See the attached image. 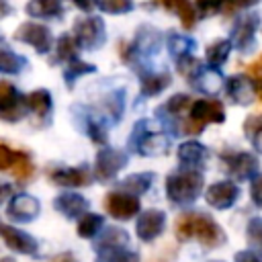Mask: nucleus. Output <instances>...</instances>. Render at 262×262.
<instances>
[{"label":"nucleus","mask_w":262,"mask_h":262,"mask_svg":"<svg viewBox=\"0 0 262 262\" xmlns=\"http://www.w3.org/2000/svg\"><path fill=\"white\" fill-rule=\"evenodd\" d=\"M176 237L180 242L196 239L205 248H219L225 244V231L207 213H184L176 219Z\"/></svg>","instance_id":"nucleus-1"},{"label":"nucleus","mask_w":262,"mask_h":262,"mask_svg":"<svg viewBox=\"0 0 262 262\" xmlns=\"http://www.w3.org/2000/svg\"><path fill=\"white\" fill-rule=\"evenodd\" d=\"M203 172L199 168H182L166 178V196L170 203L186 207L192 205L203 192Z\"/></svg>","instance_id":"nucleus-2"},{"label":"nucleus","mask_w":262,"mask_h":262,"mask_svg":"<svg viewBox=\"0 0 262 262\" xmlns=\"http://www.w3.org/2000/svg\"><path fill=\"white\" fill-rule=\"evenodd\" d=\"M225 121V106L215 98L194 100L188 108V119L182 123V131L186 135H199L209 123L221 125Z\"/></svg>","instance_id":"nucleus-3"},{"label":"nucleus","mask_w":262,"mask_h":262,"mask_svg":"<svg viewBox=\"0 0 262 262\" xmlns=\"http://www.w3.org/2000/svg\"><path fill=\"white\" fill-rule=\"evenodd\" d=\"M258 29H260V14L254 12V10H248V12H242L235 20H233V27L229 31V41L233 43V47L248 55L254 51L256 47V35H258Z\"/></svg>","instance_id":"nucleus-4"},{"label":"nucleus","mask_w":262,"mask_h":262,"mask_svg":"<svg viewBox=\"0 0 262 262\" xmlns=\"http://www.w3.org/2000/svg\"><path fill=\"white\" fill-rule=\"evenodd\" d=\"M219 158H221L227 174L231 178H235L237 182H250L258 174V170H260L258 158L254 154H250V151H235V149H231V151H223Z\"/></svg>","instance_id":"nucleus-5"},{"label":"nucleus","mask_w":262,"mask_h":262,"mask_svg":"<svg viewBox=\"0 0 262 262\" xmlns=\"http://www.w3.org/2000/svg\"><path fill=\"white\" fill-rule=\"evenodd\" d=\"M29 111V98L16 92L10 82H0V119L6 123L20 121Z\"/></svg>","instance_id":"nucleus-6"},{"label":"nucleus","mask_w":262,"mask_h":262,"mask_svg":"<svg viewBox=\"0 0 262 262\" xmlns=\"http://www.w3.org/2000/svg\"><path fill=\"white\" fill-rule=\"evenodd\" d=\"M133 139V145L141 156H162L168 151V137L160 131H151L147 127V121H139Z\"/></svg>","instance_id":"nucleus-7"},{"label":"nucleus","mask_w":262,"mask_h":262,"mask_svg":"<svg viewBox=\"0 0 262 262\" xmlns=\"http://www.w3.org/2000/svg\"><path fill=\"white\" fill-rule=\"evenodd\" d=\"M225 92L233 104L250 106L258 94L256 80L250 74H235V76L225 80Z\"/></svg>","instance_id":"nucleus-8"},{"label":"nucleus","mask_w":262,"mask_h":262,"mask_svg":"<svg viewBox=\"0 0 262 262\" xmlns=\"http://www.w3.org/2000/svg\"><path fill=\"white\" fill-rule=\"evenodd\" d=\"M239 199V188L233 180H217L205 190V201L217 211L231 209Z\"/></svg>","instance_id":"nucleus-9"},{"label":"nucleus","mask_w":262,"mask_h":262,"mask_svg":"<svg viewBox=\"0 0 262 262\" xmlns=\"http://www.w3.org/2000/svg\"><path fill=\"white\" fill-rule=\"evenodd\" d=\"M14 39L20 41V43L31 45L39 53H47L49 47H51V31L45 25H39V23H23L14 31Z\"/></svg>","instance_id":"nucleus-10"},{"label":"nucleus","mask_w":262,"mask_h":262,"mask_svg":"<svg viewBox=\"0 0 262 262\" xmlns=\"http://www.w3.org/2000/svg\"><path fill=\"white\" fill-rule=\"evenodd\" d=\"M104 209L115 219H131L139 213V201L127 190H113L104 199Z\"/></svg>","instance_id":"nucleus-11"},{"label":"nucleus","mask_w":262,"mask_h":262,"mask_svg":"<svg viewBox=\"0 0 262 262\" xmlns=\"http://www.w3.org/2000/svg\"><path fill=\"white\" fill-rule=\"evenodd\" d=\"M74 35L80 47L84 49H94L100 47L104 41V23L100 18H84V20H76L74 27Z\"/></svg>","instance_id":"nucleus-12"},{"label":"nucleus","mask_w":262,"mask_h":262,"mask_svg":"<svg viewBox=\"0 0 262 262\" xmlns=\"http://www.w3.org/2000/svg\"><path fill=\"white\" fill-rule=\"evenodd\" d=\"M127 164V156L119 149H102L98 151L96 156V164H94V172H96V178L106 182L111 178L117 176L119 170H123Z\"/></svg>","instance_id":"nucleus-13"},{"label":"nucleus","mask_w":262,"mask_h":262,"mask_svg":"<svg viewBox=\"0 0 262 262\" xmlns=\"http://www.w3.org/2000/svg\"><path fill=\"white\" fill-rule=\"evenodd\" d=\"M164 227H166V213L160 209H149L137 219L135 233L141 242H154L156 237L162 235Z\"/></svg>","instance_id":"nucleus-14"},{"label":"nucleus","mask_w":262,"mask_h":262,"mask_svg":"<svg viewBox=\"0 0 262 262\" xmlns=\"http://www.w3.org/2000/svg\"><path fill=\"white\" fill-rule=\"evenodd\" d=\"M47 176L51 178L53 184L57 186H66V188H72V186H86L90 184L92 176L90 172L80 166V168H51L47 172Z\"/></svg>","instance_id":"nucleus-15"},{"label":"nucleus","mask_w":262,"mask_h":262,"mask_svg":"<svg viewBox=\"0 0 262 262\" xmlns=\"http://www.w3.org/2000/svg\"><path fill=\"white\" fill-rule=\"evenodd\" d=\"M0 237L12 252H18V254H35L37 252V242L29 233H25L16 227L0 223Z\"/></svg>","instance_id":"nucleus-16"},{"label":"nucleus","mask_w":262,"mask_h":262,"mask_svg":"<svg viewBox=\"0 0 262 262\" xmlns=\"http://www.w3.org/2000/svg\"><path fill=\"white\" fill-rule=\"evenodd\" d=\"M39 209L41 207H39L37 199L29 196V194H16V196H12L6 213L14 221H31V219H35L39 215Z\"/></svg>","instance_id":"nucleus-17"},{"label":"nucleus","mask_w":262,"mask_h":262,"mask_svg":"<svg viewBox=\"0 0 262 262\" xmlns=\"http://www.w3.org/2000/svg\"><path fill=\"white\" fill-rule=\"evenodd\" d=\"M178 160L184 168H203L207 162V147L199 141H184L178 147Z\"/></svg>","instance_id":"nucleus-18"},{"label":"nucleus","mask_w":262,"mask_h":262,"mask_svg":"<svg viewBox=\"0 0 262 262\" xmlns=\"http://www.w3.org/2000/svg\"><path fill=\"white\" fill-rule=\"evenodd\" d=\"M154 4H160L162 8L174 12L184 29H192L196 23V8L190 0H154Z\"/></svg>","instance_id":"nucleus-19"},{"label":"nucleus","mask_w":262,"mask_h":262,"mask_svg":"<svg viewBox=\"0 0 262 262\" xmlns=\"http://www.w3.org/2000/svg\"><path fill=\"white\" fill-rule=\"evenodd\" d=\"M201 92H207V94H217L223 86V76L219 72V68H213V66H207L196 72V76L190 80Z\"/></svg>","instance_id":"nucleus-20"},{"label":"nucleus","mask_w":262,"mask_h":262,"mask_svg":"<svg viewBox=\"0 0 262 262\" xmlns=\"http://www.w3.org/2000/svg\"><path fill=\"white\" fill-rule=\"evenodd\" d=\"M53 205H55V209H57L59 213H63L66 217L76 219V217H82V213H84L86 207H88V201H86L82 194L63 192V194H59V196L53 201Z\"/></svg>","instance_id":"nucleus-21"},{"label":"nucleus","mask_w":262,"mask_h":262,"mask_svg":"<svg viewBox=\"0 0 262 262\" xmlns=\"http://www.w3.org/2000/svg\"><path fill=\"white\" fill-rule=\"evenodd\" d=\"M231 49H233V43H231L229 39H215V41L207 47V51H205L207 63L213 66V68H221V66L227 61Z\"/></svg>","instance_id":"nucleus-22"},{"label":"nucleus","mask_w":262,"mask_h":262,"mask_svg":"<svg viewBox=\"0 0 262 262\" xmlns=\"http://www.w3.org/2000/svg\"><path fill=\"white\" fill-rule=\"evenodd\" d=\"M172 76L168 72H156V74H147L141 78V94L143 96H156L160 94L166 86H170Z\"/></svg>","instance_id":"nucleus-23"},{"label":"nucleus","mask_w":262,"mask_h":262,"mask_svg":"<svg viewBox=\"0 0 262 262\" xmlns=\"http://www.w3.org/2000/svg\"><path fill=\"white\" fill-rule=\"evenodd\" d=\"M61 0H31L27 4V12L41 18H55L61 14Z\"/></svg>","instance_id":"nucleus-24"},{"label":"nucleus","mask_w":262,"mask_h":262,"mask_svg":"<svg viewBox=\"0 0 262 262\" xmlns=\"http://www.w3.org/2000/svg\"><path fill=\"white\" fill-rule=\"evenodd\" d=\"M244 133L256 154H262V115H250L244 123Z\"/></svg>","instance_id":"nucleus-25"},{"label":"nucleus","mask_w":262,"mask_h":262,"mask_svg":"<svg viewBox=\"0 0 262 262\" xmlns=\"http://www.w3.org/2000/svg\"><path fill=\"white\" fill-rule=\"evenodd\" d=\"M96 262H139V254L125 248H100Z\"/></svg>","instance_id":"nucleus-26"},{"label":"nucleus","mask_w":262,"mask_h":262,"mask_svg":"<svg viewBox=\"0 0 262 262\" xmlns=\"http://www.w3.org/2000/svg\"><path fill=\"white\" fill-rule=\"evenodd\" d=\"M29 108L39 117H47L51 113V94L47 90H35L29 94Z\"/></svg>","instance_id":"nucleus-27"},{"label":"nucleus","mask_w":262,"mask_h":262,"mask_svg":"<svg viewBox=\"0 0 262 262\" xmlns=\"http://www.w3.org/2000/svg\"><path fill=\"white\" fill-rule=\"evenodd\" d=\"M27 66L23 55L12 53L10 49L0 47V74H18Z\"/></svg>","instance_id":"nucleus-28"},{"label":"nucleus","mask_w":262,"mask_h":262,"mask_svg":"<svg viewBox=\"0 0 262 262\" xmlns=\"http://www.w3.org/2000/svg\"><path fill=\"white\" fill-rule=\"evenodd\" d=\"M168 49H170V53H172L176 59H180V57L192 55L194 41H192V39H188V37H182V35L172 33V35L168 37Z\"/></svg>","instance_id":"nucleus-29"},{"label":"nucleus","mask_w":262,"mask_h":262,"mask_svg":"<svg viewBox=\"0 0 262 262\" xmlns=\"http://www.w3.org/2000/svg\"><path fill=\"white\" fill-rule=\"evenodd\" d=\"M100 227H102V217L96 215V213H86L78 221V235L90 239V237H94L98 233Z\"/></svg>","instance_id":"nucleus-30"},{"label":"nucleus","mask_w":262,"mask_h":262,"mask_svg":"<svg viewBox=\"0 0 262 262\" xmlns=\"http://www.w3.org/2000/svg\"><path fill=\"white\" fill-rule=\"evenodd\" d=\"M151 182H154V174L151 172L133 174V176H129V178L123 180V188L127 192H131V194H139V192H145Z\"/></svg>","instance_id":"nucleus-31"},{"label":"nucleus","mask_w":262,"mask_h":262,"mask_svg":"<svg viewBox=\"0 0 262 262\" xmlns=\"http://www.w3.org/2000/svg\"><path fill=\"white\" fill-rule=\"evenodd\" d=\"M225 2L227 0H194V8L201 18H209L219 12H225Z\"/></svg>","instance_id":"nucleus-32"},{"label":"nucleus","mask_w":262,"mask_h":262,"mask_svg":"<svg viewBox=\"0 0 262 262\" xmlns=\"http://www.w3.org/2000/svg\"><path fill=\"white\" fill-rule=\"evenodd\" d=\"M246 239L250 248L262 252V217H252L246 225Z\"/></svg>","instance_id":"nucleus-33"},{"label":"nucleus","mask_w":262,"mask_h":262,"mask_svg":"<svg viewBox=\"0 0 262 262\" xmlns=\"http://www.w3.org/2000/svg\"><path fill=\"white\" fill-rule=\"evenodd\" d=\"M78 47H80V45H78V41H76L72 35H61L59 41H57V57L70 61V59L76 57Z\"/></svg>","instance_id":"nucleus-34"},{"label":"nucleus","mask_w":262,"mask_h":262,"mask_svg":"<svg viewBox=\"0 0 262 262\" xmlns=\"http://www.w3.org/2000/svg\"><path fill=\"white\" fill-rule=\"evenodd\" d=\"M190 104H192V100H190L188 94H174L172 98L166 100L164 111H166L168 115H182L184 111L190 108Z\"/></svg>","instance_id":"nucleus-35"},{"label":"nucleus","mask_w":262,"mask_h":262,"mask_svg":"<svg viewBox=\"0 0 262 262\" xmlns=\"http://www.w3.org/2000/svg\"><path fill=\"white\" fill-rule=\"evenodd\" d=\"M33 172H35V168H33V164H31V160H29V156H27L25 151H18V158H16V164L12 166V174L16 176V180H20V182H25V180H29V178L33 176Z\"/></svg>","instance_id":"nucleus-36"},{"label":"nucleus","mask_w":262,"mask_h":262,"mask_svg":"<svg viewBox=\"0 0 262 262\" xmlns=\"http://www.w3.org/2000/svg\"><path fill=\"white\" fill-rule=\"evenodd\" d=\"M127 244V233L123 229H106L102 239H100V248H125Z\"/></svg>","instance_id":"nucleus-37"},{"label":"nucleus","mask_w":262,"mask_h":262,"mask_svg":"<svg viewBox=\"0 0 262 262\" xmlns=\"http://www.w3.org/2000/svg\"><path fill=\"white\" fill-rule=\"evenodd\" d=\"M96 4L111 14H125L133 8V0H96Z\"/></svg>","instance_id":"nucleus-38"},{"label":"nucleus","mask_w":262,"mask_h":262,"mask_svg":"<svg viewBox=\"0 0 262 262\" xmlns=\"http://www.w3.org/2000/svg\"><path fill=\"white\" fill-rule=\"evenodd\" d=\"M84 72H94V66H90V63H84V61H80V59H70L68 61V68H66V74H63V78L68 80V84H72L74 82V78H78L80 74H84Z\"/></svg>","instance_id":"nucleus-39"},{"label":"nucleus","mask_w":262,"mask_h":262,"mask_svg":"<svg viewBox=\"0 0 262 262\" xmlns=\"http://www.w3.org/2000/svg\"><path fill=\"white\" fill-rule=\"evenodd\" d=\"M250 199H252L254 207L262 209V172H258L250 180Z\"/></svg>","instance_id":"nucleus-40"},{"label":"nucleus","mask_w":262,"mask_h":262,"mask_svg":"<svg viewBox=\"0 0 262 262\" xmlns=\"http://www.w3.org/2000/svg\"><path fill=\"white\" fill-rule=\"evenodd\" d=\"M16 158H18V151H12L8 145L0 143V170H8L16 164Z\"/></svg>","instance_id":"nucleus-41"},{"label":"nucleus","mask_w":262,"mask_h":262,"mask_svg":"<svg viewBox=\"0 0 262 262\" xmlns=\"http://www.w3.org/2000/svg\"><path fill=\"white\" fill-rule=\"evenodd\" d=\"M262 0H227L225 2V12H239V10H248L256 4H260Z\"/></svg>","instance_id":"nucleus-42"},{"label":"nucleus","mask_w":262,"mask_h":262,"mask_svg":"<svg viewBox=\"0 0 262 262\" xmlns=\"http://www.w3.org/2000/svg\"><path fill=\"white\" fill-rule=\"evenodd\" d=\"M233 262H262V252L260 250H242L233 256Z\"/></svg>","instance_id":"nucleus-43"},{"label":"nucleus","mask_w":262,"mask_h":262,"mask_svg":"<svg viewBox=\"0 0 262 262\" xmlns=\"http://www.w3.org/2000/svg\"><path fill=\"white\" fill-rule=\"evenodd\" d=\"M248 74L256 80V88H258V96H260V100H262V55L250 66V70H248Z\"/></svg>","instance_id":"nucleus-44"},{"label":"nucleus","mask_w":262,"mask_h":262,"mask_svg":"<svg viewBox=\"0 0 262 262\" xmlns=\"http://www.w3.org/2000/svg\"><path fill=\"white\" fill-rule=\"evenodd\" d=\"M90 137H92V141H96V143H104L106 141V131L98 125V123H90Z\"/></svg>","instance_id":"nucleus-45"},{"label":"nucleus","mask_w":262,"mask_h":262,"mask_svg":"<svg viewBox=\"0 0 262 262\" xmlns=\"http://www.w3.org/2000/svg\"><path fill=\"white\" fill-rule=\"evenodd\" d=\"M72 2H76L82 10H92V6H94L96 0H72Z\"/></svg>","instance_id":"nucleus-46"},{"label":"nucleus","mask_w":262,"mask_h":262,"mask_svg":"<svg viewBox=\"0 0 262 262\" xmlns=\"http://www.w3.org/2000/svg\"><path fill=\"white\" fill-rule=\"evenodd\" d=\"M10 14V4H8V0H0V18H4V16H8Z\"/></svg>","instance_id":"nucleus-47"},{"label":"nucleus","mask_w":262,"mask_h":262,"mask_svg":"<svg viewBox=\"0 0 262 262\" xmlns=\"http://www.w3.org/2000/svg\"><path fill=\"white\" fill-rule=\"evenodd\" d=\"M8 192H10V186H8V184H0V201H2Z\"/></svg>","instance_id":"nucleus-48"},{"label":"nucleus","mask_w":262,"mask_h":262,"mask_svg":"<svg viewBox=\"0 0 262 262\" xmlns=\"http://www.w3.org/2000/svg\"><path fill=\"white\" fill-rule=\"evenodd\" d=\"M0 262H14V260H12V258H2Z\"/></svg>","instance_id":"nucleus-49"},{"label":"nucleus","mask_w":262,"mask_h":262,"mask_svg":"<svg viewBox=\"0 0 262 262\" xmlns=\"http://www.w3.org/2000/svg\"><path fill=\"white\" fill-rule=\"evenodd\" d=\"M61 262H74V260H70V258H66V260H61Z\"/></svg>","instance_id":"nucleus-50"},{"label":"nucleus","mask_w":262,"mask_h":262,"mask_svg":"<svg viewBox=\"0 0 262 262\" xmlns=\"http://www.w3.org/2000/svg\"><path fill=\"white\" fill-rule=\"evenodd\" d=\"M211 262H221V260H211Z\"/></svg>","instance_id":"nucleus-51"}]
</instances>
